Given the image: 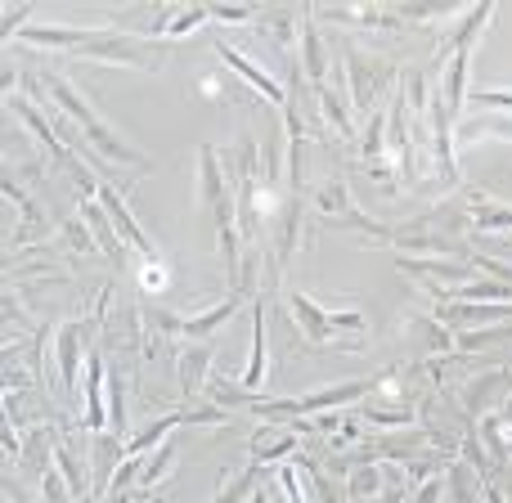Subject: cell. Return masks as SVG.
Here are the masks:
<instances>
[{
  "label": "cell",
  "mask_w": 512,
  "mask_h": 503,
  "mask_svg": "<svg viewBox=\"0 0 512 503\" xmlns=\"http://www.w3.org/2000/svg\"><path fill=\"white\" fill-rule=\"evenodd\" d=\"M81 216H86V225H90V234H95L99 252H104L113 265H122V261H126V239H122V234H117V225L108 221V212H104V207H99V198H90V203H81Z\"/></svg>",
  "instance_id": "13"
},
{
  "label": "cell",
  "mask_w": 512,
  "mask_h": 503,
  "mask_svg": "<svg viewBox=\"0 0 512 503\" xmlns=\"http://www.w3.org/2000/svg\"><path fill=\"white\" fill-rule=\"evenodd\" d=\"M27 14H32V9H27V5H23V9H18V14H5V32H14V27H18V23H23V18H27Z\"/></svg>",
  "instance_id": "37"
},
{
  "label": "cell",
  "mask_w": 512,
  "mask_h": 503,
  "mask_svg": "<svg viewBox=\"0 0 512 503\" xmlns=\"http://www.w3.org/2000/svg\"><path fill=\"white\" fill-rule=\"evenodd\" d=\"M346 72H351V104L360 108V113H378V99L387 95V86H391V63L387 59H373V54H364V50H346Z\"/></svg>",
  "instance_id": "5"
},
{
  "label": "cell",
  "mask_w": 512,
  "mask_h": 503,
  "mask_svg": "<svg viewBox=\"0 0 512 503\" xmlns=\"http://www.w3.org/2000/svg\"><path fill=\"white\" fill-rule=\"evenodd\" d=\"M468 221L486 234L512 230V203H499V198H490V194H472L468 198Z\"/></svg>",
  "instance_id": "17"
},
{
  "label": "cell",
  "mask_w": 512,
  "mask_h": 503,
  "mask_svg": "<svg viewBox=\"0 0 512 503\" xmlns=\"http://www.w3.org/2000/svg\"><path fill=\"white\" fill-rule=\"evenodd\" d=\"M54 360H59L63 391L77 396V378H81V364H86V355H81V324H63L54 333Z\"/></svg>",
  "instance_id": "11"
},
{
  "label": "cell",
  "mask_w": 512,
  "mask_h": 503,
  "mask_svg": "<svg viewBox=\"0 0 512 503\" xmlns=\"http://www.w3.org/2000/svg\"><path fill=\"white\" fill-rule=\"evenodd\" d=\"M301 477L310 481V490H315L319 503H351V495H346V477H342V481H337V477H324V472L310 468V463L301 468Z\"/></svg>",
  "instance_id": "30"
},
{
  "label": "cell",
  "mask_w": 512,
  "mask_h": 503,
  "mask_svg": "<svg viewBox=\"0 0 512 503\" xmlns=\"http://www.w3.org/2000/svg\"><path fill=\"white\" fill-rule=\"evenodd\" d=\"M198 203L212 212L216 234H230L239 225V212H234V185L225 176V162L212 144H198Z\"/></svg>",
  "instance_id": "4"
},
{
  "label": "cell",
  "mask_w": 512,
  "mask_h": 503,
  "mask_svg": "<svg viewBox=\"0 0 512 503\" xmlns=\"http://www.w3.org/2000/svg\"><path fill=\"white\" fill-rule=\"evenodd\" d=\"M99 378H104V351L99 346H86V418H81V432H108V414H104V387H99Z\"/></svg>",
  "instance_id": "9"
},
{
  "label": "cell",
  "mask_w": 512,
  "mask_h": 503,
  "mask_svg": "<svg viewBox=\"0 0 512 503\" xmlns=\"http://www.w3.org/2000/svg\"><path fill=\"white\" fill-rule=\"evenodd\" d=\"M301 450V436L297 427H261V432L252 436V463H283L288 454Z\"/></svg>",
  "instance_id": "12"
},
{
  "label": "cell",
  "mask_w": 512,
  "mask_h": 503,
  "mask_svg": "<svg viewBox=\"0 0 512 503\" xmlns=\"http://www.w3.org/2000/svg\"><path fill=\"white\" fill-rule=\"evenodd\" d=\"M315 99H319V108H324V117H328V126L333 131H342V135H355V122H351V113H346V99H342V90L337 86H315Z\"/></svg>",
  "instance_id": "26"
},
{
  "label": "cell",
  "mask_w": 512,
  "mask_h": 503,
  "mask_svg": "<svg viewBox=\"0 0 512 503\" xmlns=\"http://www.w3.org/2000/svg\"><path fill=\"white\" fill-rule=\"evenodd\" d=\"M108 432L126 436V382L117 369L108 373Z\"/></svg>",
  "instance_id": "31"
},
{
  "label": "cell",
  "mask_w": 512,
  "mask_h": 503,
  "mask_svg": "<svg viewBox=\"0 0 512 503\" xmlns=\"http://www.w3.org/2000/svg\"><path fill=\"white\" fill-rule=\"evenodd\" d=\"M261 468L265 463H248L243 472H225L221 490L212 495V503H248L256 495V486H261Z\"/></svg>",
  "instance_id": "20"
},
{
  "label": "cell",
  "mask_w": 512,
  "mask_h": 503,
  "mask_svg": "<svg viewBox=\"0 0 512 503\" xmlns=\"http://www.w3.org/2000/svg\"><path fill=\"white\" fill-rule=\"evenodd\" d=\"M81 59H104V63H126V68H162V45L158 41H140V36H117L104 32L99 41H90L86 50H77Z\"/></svg>",
  "instance_id": "6"
},
{
  "label": "cell",
  "mask_w": 512,
  "mask_h": 503,
  "mask_svg": "<svg viewBox=\"0 0 512 503\" xmlns=\"http://www.w3.org/2000/svg\"><path fill=\"white\" fill-rule=\"evenodd\" d=\"M315 212L324 216V221H342L346 212H351V194H346V180H328L324 189L315 194Z\"/></svg>",
  "instance_id": "27"
},
{
  "label": "cell",
  "mask_w": 512,
  "mask_h": 503,
  "mask_svg": "<svg viewBox=\"0 0 512 503\" xmlns=\"http://www.w3.org/2000/svg\"><path fill=\"white\" fill-rule=\"evenodd\" d=\"M212 360H216V351H212V346H185V351L176 355L180 396H185V405H194V400H198V391L207 387V373H212Z\"/></svg>",
  "instance_id": "10"
},
{
  "label": "cell",
  "mask_w": 512,
  "mask_h": 503,
  "mask_svg": "<svg viewBox=\"0 0 512 503\" xmlns=\"http://www.w3.org/2000/svg\"><path fill=\"white\" fill-rule=\"evenodd\" d=\"M279 481H283V490H288V499H292V503H310V499H306V490H301V468L283 463V468H279Z\"/></svg>",
  "instance_id": "34"
},
{
  "label": "cell",
  "mask_w": 512,
  "mask_h": 503,
  "mask_svg": "<svg viewBox=\"0 0 512 503\" xmlns=\"http://www.w3.org/2000/svg\"><path fill=\"white\" fill-rule=\"evenodd\" d=\"M301 45H306V72H310V86H324V81H328V54H324V41H319L315 23H310V14H306V23H301Z\"/></svg>",
  "instance_id": "25"
},
{
  "label": "cell",
  "mask_w": 512,
  "mask_h": 503,
  "mask_svg": "<svg viewBox=\"0 0 512 503\" xmlns=\"http://www.w3.org/2000/svg\"><path fill=\"white\" fill-rule=\"evenodd\" d=\"M512 382V373L508 369H490L486 378H472L468 387L459 391V400H463V418H468V423H477L481 414H490V396H495L499 387H508Z\"/></svg>",
  "instance_id": "14"
},
{
  "label": "cell",
  "mask_w": 512,
  "mask_h": 503,
  "mask_svg": "<svg viewBox=\"0 0 512 503\" xmlns=\"http://www.w3.org/2000/svg\"><path fill=\"white\" fill-rule=\"evenodd\" d=\"M216 54H221V59L230 63V68L239 72V77L248 81V86H252L261 99H270V104H288V86H279V81H274L265 68H256V63H252L243 50H234L230 41H216Z\"/></svg>",
  "instance_id": "7"
},
{
  "label": "cell",
  "mask_w": 512,
  "mask_h": 503,
  "mask_svg": "<svg viewBox=\"0 0 512 503\" xmlns=\"http://www.w3.org/2000/svg\"><path fill=\"white\" fill-rule=\"evenodd\" d=\"M387 122H391V113H382V108L369 117V131H364V140H360V158L369 162V167L382 162V153H387L382 149V144H387Z\"/></svg>",
  "instance_id": "29"
},
{
  "label": "cell",
  "mask_w": 512,
  "mask_h": 503,
  "mask_svg": "<svg viewBox=\"0 0 512 503\" xmlns=\"http://www.w3.org/2000/svg\"><path fill=\"white\" fill-rule=\"evenodd\" d=\"M265 382V301H252V360L243 369V391H256Z\"/></svg>",
  "instance_id": "19"
},
{
  "label": "cell",
  "mask_w": 512,
  "mask_h": 503,
  "mask_svg": "<svg viewBox=\"0 0 512 503\" xmlns=\"http://www.w3.org/2000/svg\"><path fill=\"white\" fill-rule=\"evenodd\" d=\"M445 486H450V477H445V472H432V477H427L418 490H409V503H441Z\"/></svg>",
  "instance_id": "32"
},
{
  "label": "cell",
  "mask_w": 512,
  "mask_h": 503,
  "mask_svg": "<svg viewBox=\"0 0 512 503\" xmlns=\"http://www.w3.org/2000/svg\"><path fill=\"white\" fill-rule=\"evenodd\" d=\"M41 486H45V503H68V495H72V490H68V481H63V472H59V468H50V472H45V481H41Z\"/></svg>",
  "instance_id": "33"
},
{
  "label": "cell",
  "mask_w": 512,
  "mask_h": 503,
  "mask_svg": "<svg viewBox=\"0 0 512 503\" xmlns=\"http://www.w3.org/2000/svg\"><path fill=\"white\" fill-rule=\"evenodd\" d=\"M239 306H243V297H225V301H216L212 310H203V315L185 319V324H180V333H189V337H207V333H212V328H221L225 319H230Z\"/></svg>",
  "instance_id": "24"
},
{
  "label": "cell",
  "mask_w": 512,
  "mask_h": 503,
  "mask_svg": "<svg viewBox=\"0 0 512 503\" xmlns=\"http://www.w3.org/2000/svg\"><path fill=\"white\" fill-rule=\"evenodd\" d=\"M256 27L288 50L292 36H297V14H288V9H265V14H256Z\"/></svg>",
  "instance_id": "28"
},
{
  "label": "cell",
  "mask_w": 512,
  "mask_h": 503,
  "mask_svg": "<svg viewBox=\"0 0 512 503\" xmlns=\"http://www.w3.org/2000/svg\"><path fill=\"white\" fill-rule=\"evenodd\" d=\"M477 104H490V108H512V90H477Z\"/></svg>",
  "instance_id": "36"
},
{
  "label": "cell",
  "mask_w": 512,
  "mask_h": 503,
  "mask_svg": "<svg viewBox=\"0 0 512 503\" xmlns=\"http://www.w3.org/2000/svg\"><path fill=\"white\" fill-rule=\"evenodd\" d=\"M468 63H472V50H459V54L450 59V68H445V90H441V99H445V108H450L454 117H459L463 95H468Z\"/></svg>",
  "instance_id": "22"
},
{
  "label": "cell",
  "mask_w": 512,
  "mask_h": 503,
  "mask_svg": "<svg viewBox=\"0 0 512 503\" xmlns=\"http://www.w3.org/2000/svg\"><path fill=\"white\" fill-rule=\"evenodd\" d=\"M387 472H391L387 463H360V468L346 472V495H351V503H378Z\"/></svg>",
  "instance_id": "18"
},
{
  "label": "cell",
  "mask_w": 512,
  "mask_h": 503,
  "mask_svg": "<svg viewBox=\"0 0 512 503\" xmlns=\"http://www.w3.org/2000/svg\"><path fill=\"white\" fill-rule=\"evenodd\" d=\"M256 14H261V9H252V5H216L212 9V18H225V23H256Z\"/></svg>",
  "instance_id": "35"
},
{
  "label": "cell",
  "mask_w": 512,
  "mask_h": 503,
  "mask_svg": "<svg viewBox=\"0 0 512 503\" xmlns=\"http://www.w3.org/2000/svg\"><path fill=\"white\" fill-rule=\"evenodd\" d=\"M99 207H104V212H108V221L117 225V234H122V239H126V248H135L140 256H149V261H158V248H153V243H149V234H144L140 225H135L131 207L122 203V194H117L113 185H104V189H99Z\"/></svg>",
  "instance_id": "8"
},
{
  "label": "cell",
  "mask_w": 512,
  "mask_h": 503,
  "mask_svg": "<svg viewBox=\"0 0 512 503\" xmlns=\"http://www.w3.org/2000/svg\"><path fill=\"white\" fill-rule=\"evenodd\" d=\"M373 391V378H355V382H342V387H324V391H310V396H297V400H256L252 414L256 418H270V423H279V418H319L328 414V409H342L351 405V400H364Z\"/></svg>",
  "instance_id": "3"
},
{
  "label": "cell",
  "mask_w": 512,
  "mask_h": 503,
  "mask_svg": "<svg viewBox=\"0 0 512 503\" xmlns=\"http://www.w3.org/2000/svg\"><path fill=\"white\" fill-rule=\"evenodd\" d=\"M104 36V27H95V32H86V27H27L23 32V41H32V45H59V50H86L90 41H99Z\"/></svg>",
  "instance_id": "16"
},
{
  "label": "cell",
  "mask_w": 512,
  "mask_h": 503,
  "mask_svg": "<svg viewBox=\"0 0 512 503\" xmlns=\"http://www.w3.org/2000/svg\"><path fill=\"white\" fill-rule=\"evenodd\" d=\"M5 198L23 207V230H18V243H32L36 234H45V212L32 203V194H27L23 185H14V176H5Z\"/></svg>",
  "instance_id": "21"
},
{
  "label": "cell",
  "mask_w": 512,
  "mask_h": 503,
  "mask_svg": "<svg viewBox=\"0 0 512 503\" xmlns=\"http://www.w3.org/2000/svg\"><path fill=\"white\" fill-rule=\"evenodd\" d=\"M5 495L14 499V503H27V495H23V490H14V481H5Z\"/></svg>",
  "instance_id": "38"
},
{
  "label": "cell",
  "mask_w": 512,
  "mask_h": 503,
  "mask_svg": "<svg viewBox=\"0 0 512 503\" xmlns=\"http://www.w3.org/2000/svg\"><path fill=\"white\" fill-rule=\"evenodd\" d=\"M45 95L59 104V113L68 117V122H77L81 126V135L90 140V149H99L108 162H117V167H135V171H149V158H144L140 149H131V144L122 140V135L113 131V126L104 122V117L90 108V99L81 95L77 86H72L68 77H50L45 81Z\"/></svg>",
  "instance_id": "1"
},
{
  "label": "cell",
  "mask_w": 512,
  "mask_h": 503,
  "mask_svg": "<svg viewBox=\"0 0 512 503\" xmlns=\"http://www.w3.org/2000/svg\"><path fill=\"white\" fill-rule=\"evenodd\" d=\"M176 450H180L176 441H162L153 454H140V490H135V499H140V503L158 495L162 477H167V472H171V463H176Z\"/></svg>",
  "instance_id": "15"
},
{
  "label": "cell",
  "mask_w": 512,
  "mask_h": 503,
  "mask_svg": "<svg viewBox=\"0 0 512 503\" xmlns=\"http://www.w3.org/2000/svg\"><path fill=\"white\" fill-rule=\"evenodd\" d=\"M207 18H212V9H207V5H185V9H176V14H162L158 23H153V32L167 36V41H176V36H185V32H194V27H203Z\"/></svg>",
  "instance_id": "23"
},
{
  "label": "cell",
  "mask_w": 512,
  "mask_h": 503,
  "mask_svg": "<svg viewBox=\"0 0 512 503\" xmlns=\"http://www.w3.org/2000/svg\"><path fill=\"white\" fill-rule=\"evenodd\" d=\"M248 503H270V490H265V486H256V495H252Z\"/></svg>",
  "instance_id": "39"
},
{
  "label": "cell",
  "mask_w": 512,
  "mask_h": 503,
  "mask_svg": "<svg viewBox=\"0 0 512 503\" xmlns=\"http://www.w3.org/2000/svg\"><path fill=\"white\" fill-rule=\"evenodd\" d=\"M288 310L301 328V342L306 346H346V351H360L364 337H369V319L360 310H324L306 297V292H288Z\"/></svg>",
  "instance_id": "2"
}]
</instances>
